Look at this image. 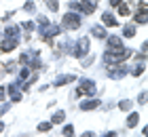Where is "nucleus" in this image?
I'll return each mask as SVG.
<instances>
[{"label":"nucleus","instance_id":"1","mask_svg":"<svg viewBox=\"0 0 148 137\" xmlns=\"http://www.w3.org/2000/svg\"><path fill=\"white\" fill-rule=\"evenodd\" d=\"M64 25H66V27H70V30H74V27H78V25H80V17H78V15H74V13H68V15L64 17Z\"/></svg>","mask_w":148,"mask_h":137},{"label":"nucleus","instance_id":"2","mask_svg":"<svg viewBox=\"0 0 148 137\" xmlns=\"http://www.w3.org/2000/svg\"><path fill=\"white\" fill-rule=\"evenodd\" d=\"M93 91H95V87H93V82H83V85L78 87V93H80V95H83V93L91 95Z\"/></svg>","mask_w":148,"mask_h":137},{"label":"nucleus","instance_id":"3","mask_svg":"<svg viewBox=\"0 0 148 137\" xmlns=\"http://www.w3.org/2000/svg\"><path fill=\"white\" fill-rule=\"evenodd\" d=\"M104 23L108 27H112V25H116V19H114L112 15H104Z\"/></svg>","mask_w":148,"mask_h":137},{"label":"nucleus","instance_id":"4","mask_svg":"<svg viewBox=\"0 0 148 137\" xmlns=\"http://www.w3.org/2000/svg\"><path fill=\"white\" fill-rule=\"evenodd\" d=\"M11 49H15V40H4L2 42V51H11Z\"/></svg>","mask_w":148,"mask_h":137},{"label":"nucleus","instance_id":"5","mask_svg":"<svg viewBox=\"0 0 148 137\" xmlns=\"http://www.w3.org/2000/svg\"><path fill=\"white\" fill-rule=\"evenodd\" d=\"M99 104L97 101H87V104H83V110H93V108H97Z\"/></svg>","mask_w":148,"mask_h":137},{"label":"nucleus","instance_id":"6","mask_svg":"<svg viewBox=\"0 0 148 137\" xmlns=\"http://www.w3.org/2000/svg\"><path fill=\"white\" fill-rule=\"evenodd\" d=\"M127 125H129V127H136V125H138V114H131L129 120H127Z\"/></svg>","mask_w":148,"mask_h":137},{"label":"nucleus","instance_id":"7","mask_svg":"<svg viewBox=\"0 0 148 137\" xmlns=\"http://www.w3.org/2000/svg\"><path fill=\"white\" fill-rule=\"evenodd\" d=\"M133 34H136V27H133V25H127V27H125V36H133Z\"/></svg>","mask_w":148,"mask_h":137},{"label":"nucleus","instance_id":"8","mask_svg":"<svg viewBox=\"0 0 148 137\" xmlns=\"http://www.w3.org/2000/svg\"><path fill=\"white\" fill-rule=\"evenodd\" d=\"M47 6H49L51 11H57V2L55 0H47Z\"/></svg>","mask_w":148,"mask_h":137},{"label":"nucleus","instance_id":"9","mask_svg":"<svg viewBox=\"0 0 148 137\" xmlns=\"http://www.w3.org/2000/svg\"><path fill=\"white\" fill-rule=\"evenodd\" d=\"M108 42H110V46H121V40L119 38H110Z\"/></svg>","mask_w":148,"mask_h":137},{"label":"nucleus","instance_id":"10","mask_svg":"<svg viewBox=\"0 0 148 137\" xmlns=\"http://www.w3.org/2000/svg\"><path fill=\"white\" fill-rule=\"evenodd\" d=\"M49 129H51V125H49V122H42V125L38 127V131H49Z\"/></svg>","mask_w":148,"mask_h":137},{"label":"nucleus","instance_id":"11","mask_svg":"<svg viewBox=\"0 0 148 137\" xmlns=\"http://www.w3.org/2000/svg\"><path fill=\"white\" fill-rule=\"evenodd\" d=\"M119 13H121V15H127V13H129V9H127L125 4H121V6H119Z\"/></svg>","mask_w":148,"mask_h":137},{"label":"nucleus","instance_id":"12","mask_svg":"<svg viewBox=\"0 0 148 137\" xmlns=\"http://www.w3.org/2000/svg\"><path fill=\"white\" fill-rule=\"evenodd\" d=\"M62 120H64V112L55 114V118H53V122H62Z\"/></svg>","mask_w":148,"mask_h":137},{"label":"nucleus","instance_id":"13","mask_svg":"<svg viewBox=\"0 0 148 137\" xmlns=\"http://www.w3.org/2000/svg\"><path fill=\"white\" fill-rule=\"evenodd\" d=\"M64 137H72V127H66L64 129Z\"/></svg>","mask_w":148,"mask_h":137},{"label":"nucleus","instance_id":"14","mask_svg":"<svg viewBox=\"0 0 148 137\" xmlns=\"http://www.w3.org/2000/svg\"><path fill=\"white\" fill-rule=\"evenodd\" d=\"M110 2H112L114 6H116V4H121V0H110Z\"/></svg>","mask_w":148,"mask_h":137},{"label":"nucleus","instance_id":"15","mask_svg":"<svg viewBox=\"0 0 148 137\" xmlns=\"http://www.w3.org/2000/svg\"><path fill=\"white\" fill-rule=\"evenodd\" d=\"M2 95H4V91H2V89H0V99H2Z\"/></svg>","mask_w":148,"mask_h":137},{"label":"nucleus","instance_id":"16","mask_svg":"<svg viewBox=\"0 0 148 137\" xmlns=\"http://www.w3.org/2000/svg\"><path fill=\"white\" fill-rule=\"evenodd\" d=\"M85 137H93V135H91V133H87V135H85Z\"/></svg>","mask_w":148,"mask_h":137},{"label":"nucleus","instance_id":"17","mask_svg":"<svg viewBox=\"0 0 148 137\" xmlns=\"http://www.w3.org/2000/svg\"><path fill=\"white\" fill-rule=\"evenodd\" d=\"M2 129H4V127H2V122H0V131H2Z\"/></svg>","mask_w":148,"mask_h":137}]
</instances>
